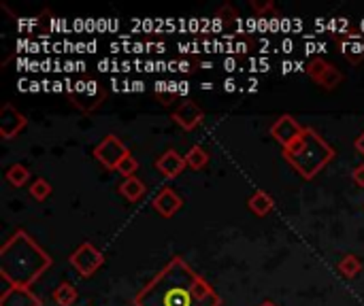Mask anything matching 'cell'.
Masks as SVG:
<instances>
[{
    "label": "cell",
    "instance_id": "obj_29",
    "mask_svg": "<svg viewBox=\"0 0 364 306\" xmlns=\"http://www.w3.org/2000/svg\"><path fill=\"white\" fill-rule=\"evenodd\" d=\"M258 306H277L275 302H271V300H264V302H260Z\"/></svg>",
    "mask_w": 364,
    "mask_h": 306
},
{
    "label": "cell",
    "instance_id": "obj_11",
    "mask_svg": "<svg viewBox=\"0 0 364 306\" xmlns=\"http://www.w3.org/2000/svg\"><path fill=\"white\" fill-rule=\"evenodd\" d=\"M186 158L179 155L175 149L164 151L158 160H156V170L164 177V179H177L183 170H186Z\"/></svg>",
    "mask_w": 364,
    "mask_h": 306
},
{
    "label": "cell",
    "instance_id": "obj_9",
    "mask_svg": "<svg viewBox=\"0 0 364 306\" xmlns=\"http://www.w3.org/2000/svg\"><path fill=\"white\" fill-rule=\"evenodd\" d=\"M28 126V119L21 111H17L11 102H6L2 109H0V136L4 141H11L15 138L17 134L23 132V128Z\"/></svg>",
    "mask_w": 364,
    "mask_h": 306
},
{
    "label": "cell",
    "instance_id": "obj_13",
    "mask_svg": "<svg viewBox=\"0 0 364 306\" xmlns=\"http://www.w3.org/2000/svg\"><path fill=\"white\" fill-rule=\"evenodd\" d=\"M183 207V200L177 196V192H173L171 187H164L160 190V194L154 198V209L164 217V219H171L173 215H177V211Z\"/></svg>",
    "mask_w": 364,
    "mask_h": 306
},
{
    "label": "cell",
    "instance_id": "obj_16",
    "mask_svg": "<svg viewBox=\"0 0 364 306\" xmlns=\"http://www.w3.org/2000/svg\"><path fill=\"white\" fill-rule=\"evenodd\" d=\"M247 207H250V211H252L256 217H267V215L275 209V200H273L267 192L258 190V192L250 198Z\"/></svg>",
    "mask_w": 364,
    "mask_h": 306
},
{
    "label": "cell",
    "instance_id": "obj_26",
    "mask_svg": "<svg viewBox=\"0 0 364 306\" xmlns=\"http://www.w3.org/2000/svg\"><path fill=\"white\" fill-rule=\"evenodd\" d=\"M352 181H354V185L364 187V164H358V166L352 170Z\"/></svg>",
    "mask_w": 364,
    "mask_h": 306
},
{
    "label": "cell",
    "instance_id": "obj_5",
    "mask_svg": "<svg viewBox=\"0 0 364 306\" xmlns=\"http://www.w3.org/2000/svg\"><path fill=\"white\" fill-rule=\"evenodd\" d=\"M68 262H70V266L79 273V277L90 279V277H94V275L102 268L105 256H102L92 243L85 241V243H81V245L70 253Z\"/></svg>",
    "mask_w": 364,
    "mask_h": 306
},
{
    "label": "cell",
    "instance_id": "obj_17",
    "mask_svg": "<svg viewBox=\"0 0 364 306\" xmlns=\"http://www.w3.org/2000/svg\"><path fill=\"white\" fill-rule=\"evenodd\" d=\"M51 298H53V302L58 306H73L77 302V298H79V292H77V288L73 283H66L64 281V283H60L53 290Z\"/></svg>",
    "mask_w": 364,
    "mask_h": 306
},
{
    "label": "cell",
    "instance_id": "obj_23",
    "mask_svg": "<svg viewBox=\"0 0 364 306\" xmlns=\"http://www.w3.org/2000/svg\"><path fill=\"white\" fill-rule=\"evenodd\" d=\"M136 170H139V162H136V158H134L132 153H128V155L119 162V166H117V173H119L124 179L136 177Z\"/></svg>",
    "mask_w": 364,
    "mask_h": 306
},
{
    "label": "cell",
    "instance_id": "obj_3",
    "mask_svg": "<svg viewBox=\"0 0 364 306\" xmlns=\"http://www.w3.org/2000/svg\"><path fill=\"white\" fill-rule=\"evenodd\" d=\"M335 155L333 145L316 128H305L303 134L284 149V160L307 181L316 179L335 160Z\"/></svg>",
    "mask_w": 364,
    "mask_h": 306
},
{
    "label": "cell",
    "instance_id": "obj_15",
    "mask_svg": "<svg viewBox=\"0 0 364 306\" xmlns=\"http://www.w3.org/2000/svg\"><path fill=\"white\" fill-rule=\"evenodd\" d=\"M117 192H119V196H124L128 202L134 204V202H139V200L145 198L147 187H145V183H143L139 177H132V179H124L122 185L117 187Z\"/></svg>",
    "mask_w": 364,
    "mask_h": 306
},
{
    "label": "cell",
    "instance_id": "obj_20",
    "mask_svg": "<svg viewBox=\"0 0 364 306\" xmlns=\"http://www.w3.org/2000/svg\"><path fill=\"white\" fill-rule=\"evenodd\" d=\"M360 271H363V262L356 258V256H346L341 262H339V273L346 277V279H354V277H358L360 275Z\"/></svg>",
    "mask_w": 364,
    "mask_h": 306
},
{
    "label": "cell",
    "instance_id": "obj_1",
    "mask_svg": "<svg viewBox=\"0 0 364 306\" xmlns=\"http://www.w3.org/2000/svg\"><path fill=\"white\" fill-rule=\"evenodd\" d=\"M134 306H222L213 285L200 277L181 256L166 266L134 296Z\"/></svg>",
    "mask_w": 364,
    "mask_h": 306
},
{
    "label": "cell",
    "instance_id": "obj_10",
    "mask_svg": "<svg viewBox=\"0 0 364 306\" xmlns=\"http://www.w3.org/2000/svg\"><path fill=\"white\" fill-rule=\"evenodd\" d=\"M173 119L179 128H183L186 132H192L196 130L203 119H205V111L194 102V100H183L175 106L173 111Z\"/></svg>",
    "mask_w": 364,
    "mask_h": 306
},
{
    "label": "cell",
    "instance_id": "obj_22",
    "mask_svg": "<svg viewBox=\"0 0 364 306\" xmlns=\"http://www.w3.org/2000/svg\"><path fill=\"white\" fill-rule=\"evenodd\" d=\"M156 98L160 100V104L168 106V104L177 98L175 83H158V85H156Z\"/></svg>",
    "mask_w": 364,
    "mask_h": 306
},
{
    "label": "cell",
    "instance_id": "obj_19",
    "mask_svg": "<svg viewBox=\"0 0 364 306\" xmlns=\"http://www.w3.org/2000/svg\"><path fill=\"white\" fill-rule=\"evenodd\" d=\"M6 181H9L13 187H23V185L30 181V170H28L23 164H13V166L6 170Z\"/></svg>",
    "mask_w": 364,
    "mask_h": 306
},
{
    "label": "cell",
    "instance_id": "obj_8",
    "mask_svg": "<svg viewBox=\"0 0 364 306\" xmlns=\"http://www.w3.org/2000/svg\"><path fill=\"white\" fill-rule=\"evenodd\" d=\"M303 130H305V126H301L292 115H279L275 121H273V126H271V134H273V138L282 145V149H288L301 134H303Z\"/></svg>",
    "mask_w": 364,
    "mask_h": 306
},
{
    "label": "cell",
    "instance_id": "obj_7",
    "mask_svg": "<svg viewBox=\"0 0 364 306\" xmlns=\"http://www.w3.org/2000/svg\"><path fill=\"white\" fill-rule=\"evenodd\" d=\"M128 147L115 136L109 134L107 138H102L96 147H94V158L107 168V170H117L119 162L128 155Z\"/></svg>",
    "mask_w": 364,
    "mask_h": 306
},
{
    "label": "cell",
    "instance_id": "obj_21",
    "mask_svg": "<svg viewBox=\"0 0 364 306\" xmlns=\"http://www.w3.org/2000/svg\"><path fill=\"white\" fill-rule=\"evenodd\" d=\"M28 194L34 198V200H38V202H43V200H47L49 196H51V185L45 181V179H34L32 183H30V187H28Z\"/></svg>",
    "mask_w": 364,
    "mask_h": 306
},
{
    "label": "cell",
    "instance_id": "obj_6",
    "mask_svg": "<svg viewBox=\"0 0 364 306\" xmlns=\"http://www.w3.org/2000/svg\"><path fill=\"white\" fill-rule=\"evenodd\" d=\"M307 75L322 87V89H326V92H333V89H337L341 83H343V72L335 66V64H331L328 60H324V58H311L309 62H307Z\"/></svg>",
    "mask_w": 364,
    "mask_h": 306
},
{
    "label": "cell",
    "instance_id": "obj_4",
    "mask_svg": "<svg viewBox=\"0 0 364 306\" xmlns=\"http://www.w3.org/2000/svg\"><path fill=\"white\" fill-rule=\"evenodd\" d=\"M68 100L75 109H79L81 113H94L96 109H100L109 96L107 92V85L94 77H81V79H75L68 89Z\"/></svg>",
    "mask_w": 364,
    "mask_h": 306
},
{
    "label": "cell",
    "instance_id": "obj_28",
    "mask_svg": "<svg viewBox=\"0 0 364 306\" xmlns=\"http://www.w3.org/2000/svg\"><path fill=\"white\" fill-rule=\"evenodd\" d=\"M194 64L188 60V62H179V68L177 70H181V72H192V70H196V68H192Z\"/></svg>",
    "mask_w": 364,
    "mask_h": 306
},
{
    "label": "cell",
    "instance_id": "obj_14",
    "mask_svg": "<svg viewBox=\"0 0 364 306\" xmlns=\"http://www.w3.org/2000/svg\"><path fill=\"white\" fill-rule=\"evenodd\" d=\"M339 47H341V53L352 62V64H360L364 60V49L360 45V36L358 32H346L341 36H335Z\"/></svg>",
    "mask_w": 364,
    "mask_h": 306
},
{
    "label": "cell",
    "instance_id": "obj_12",
    "mask_svg": "<svg viewBox=\"0 0 364 306\" xmlns=\"http://www.w3.org/2000/svg\"><path fill=\"white\" fill-rule=\"evenodd\" d=\"M0 306H43V300L30 288L9 285V290L0 296Z\"/></svg>",
    "mask_w": 364,
    "mask_h": 306
},
{
    "label": "cell",
    "instance_id": "obj_2",
    "mask_svg": "<svg viewBox=\"0 0 364 306\" xmlns=\"http://www.w3.org/2000/svg\"><path fill=\"white\" fill-rule=\"evenodd\" d=\"M51 264V256L26 230H17L0 247V277L13 288H32Z\"/></svg>",
    "mask_w": 364,
    "mask_h": 306
},
{
    "label": "cell",
    "instance_id": "obj_25",
    "mask_svg": "<svg viewBox=\"0 0 364 306\" xmlns=\"http://www.w3.org/2000/svg\"><path fill=\"white\" fill-rule=\"evenodd\" d=\"M250 6H252V11H254L256 15H264L267 11H273V13H277V9H275V4H273V2H260V0H250Z\"/></svg>",
    "mask_w": 364,
    "mask_h": 306
},
{
    "label": "cell",
    "instance_id": "obj_24",
    "mask_svg": "<svg viewBox=\"0 0 364 306\" xmlns=\"http://www.w3.org/2000/svg\"><path fill=\"white\" fill-rule=\"evenodd\" d=\"M215 15H218L220 19H224L226 23H230V21H235V19L239 17L237 9H235L232 4H224V6H220V9L215 11Z\"/></svg>",
    "mask_w": 364,
    "mask_h": 306
},
{
    "label": "cell",
    "instance_id": "obj_27",
    "mask_svg": "<svg viewBox=\"0 0 364 306\" xmlns=\"http://www.w3.org/2000/svg\"><path fill=\"white\" fill-rule=\"evenodd\" d=\"M354 149H356V151H358V153L364 158V132H360V136L354 141Z\"/></svg>",
    "mask_w": 364,
    "mask_h": 306
},
{
    "label": "cell",
    "instance_id": "obj_18",
    "mask_svg": "<svg viewBox=\"0 0 364 306\" xmlns=\"http://www.w3.org/2000/svg\"><path fill=\"white\" fill-rule=\"evenodd\" d=\"M183 158H186V166L190 170H203L209 164V151L200 145H192Z\"/></svg>",
    "mask_w": 364,
    "mask_h": 306
}]
</instances>
